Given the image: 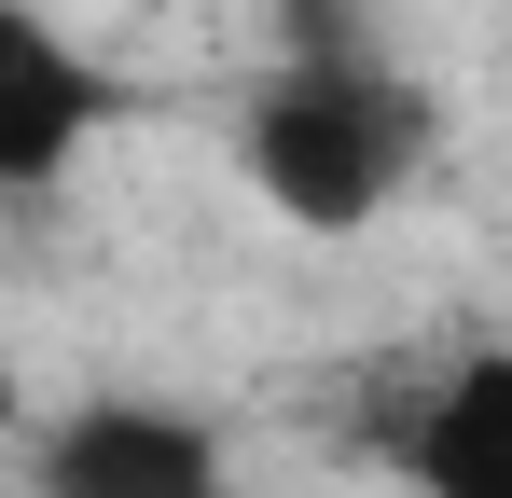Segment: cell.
<instances>
[{"mask_svg":"<svg viewBox=\"0 0 512 498\" xmlns=\"http://www.w3.org/2000/svg\"><path fill=\"white\" fill-rule=\"evenodd\" d=\"M374 429L429 498H512V360H457L429 402H388Z\"/></svg>","mask_w":512,"mask_h":498,"instance_id":"277c9868","label":"cell"},{"mask_svg":"<svg viewBox=\"0 0 512 498\" xmlns=\"http://www.w3.org/2000/svg\"><path fill=\"white\" fill-rule=\"evenodd\" d=\"M236 153H250L277 222L360 236V222L402 194V166L429 153V97L388 70V56H360V70H277L250 97V125H236Z\"/></svg>","mask_w":512,"mask_h":498,"instance_id":"6da1fadb","label":"cell"},{"mask_svg":"<svg viewBox=\"0 0 512 498\" xmlns=\"http://www.w3.org/2000/svg\"><path fill=\"white\" fill-rule=\"evenodd\" d=\"M42 498H236L222 471V443L167 402H97L56 429V457H42Z\"/></svg>","mask_w":512,"mask_h":498,"instance_id":"7a4b0ae2","label":"cell"},{"mask_svg":"<svg viewBox=\"0 0 512 498\" xmlns=\"http://www.w3.org/2000/svg\"><path fill=\"white\" fill-rule=\"evenodd\" d=\"M0 429H14V360H0Z\"/></svg>","mask_w":512,"mask_h":498,"instance_id":"5b68a950","label":"cell"},{"mask_svg":"<svg viewBox=\"0 0 512 498\" xmlns=\"http://www.w3.org/2000/svg\"><path fill=\"white\" fill-rule=\"evenodd\" d=\"M97 125H111V83H97L84 56L28 14V0H0V194L56 180Z\"/></svg>","mask_w":512,"mask_h":498,"instance_id":"3957f363","label":"cell"}]
</instances>
